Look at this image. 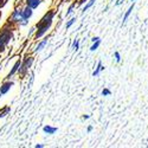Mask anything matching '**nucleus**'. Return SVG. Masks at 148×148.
Returning a JSON list of instances; mask_svg holds the SVG:
<instances>
[{"label":"nucleus","instance_id":"obj_1","mask_svg":"<svg viewBox=\"0 0 148 148\" xmlns=\"http://www.w3.org/2000/svg\"><path fill=\"white\" fill-rule=\"evenodd\" d=\"M56 14V12L53 10L51 11H49L47 13H45V16L37 23V25H36V34H34V38L36 39H39L42 38V37L50 30L51 25H52V23H53V17Z\"/></svg>","mask_w":148,"mask_h":148},{"label":"nucleus","instance_id":"obj_2","mask_svg":"<svg viewBox=\"0 0 148 148\" xmlns=\"http://www.w3.org/2000/svg\"><path fill=\"white\" fill-rule=\"evenodd\" d=\"M12 33H13V30L7 29L6 26L0 31V52H3L5 50L6 45L12 39Z\"/></svg>","mask_w":148,"mask_h":148},{"label":"nucleus","instance_id":"obj_3","mask_svg":"<svg viewBox=\"0 0 148 148\" xmlns=\"http://www.w3.org/2000/svg\"><path fill=\"white\" fill-rule=\"evenodd\" d=\"M33 57H26L24 60H21V64H20V66H19V70H18V75L19 76H25L26 73H27V71L30 70V68L32 66V64H33Z\"/></svg>","mask_w":148,"mask_h":148},{"label":"nucleus","instance_id":"obj_4","mask_svg":"<svg viewBox=\"0 0 148 148\" xmlns=\"http://www.w3.org/2000/svg\"><path fill=\"white\" fill-rule=\"evenodd\" d=\"M14 85V82L13 81H6L1 87H0V97H1L3 95H5V94H7L8 91H10V89L12 88Z\"/></svg>","mask_w":148,"mask_h":148},{"label":"nucleus","instance_id":"obj_5","mask_svg":"<svg viewBox=\"0 0 148 148\" xmlns=\"http://www.w3.org/2000/svg\"><path fill=\"white\" fill-rule=\"evenodd\" d=\"M21 12H23V18L25 19V20H29L31 17H32V14H33V8H31L30 6H25L23 10H21Z\"/></svg>","mask_w":148,"mask_h":148},{"label":"nucleus","instance_id":"obj_6","mask_svg":"<svg viewBox=\"0 0 148 148\" xmlns=\"http://www.w3.org/2000/svg\"><path fill=\"white\" fill-rule=\"evenodd\" d=\"M20 64H21V59L19 58L17 62H16V64L13 65V68H12L11 69V71H10V73H8V75H7V79H10L12 76H13V75H16V73L18 72V70H19V66H20Z\"/></svg>","mask_w":148,"mask_h":148},{"label":"nucleus","instance_id":"obj_7","mask_svg":"<svg viewBox=\"0 0 148 148\" xmlns=\"http://www.w3.org/2000/svg\"><path fill=\"white\" fill-rule=\"evenodd\" d=\"M47 42H49V38L46 37V38H44V39H43L42 42H39V43H38V45H37V46L34 47L33 52H40V51L43 50V49L45 47V45L47 44Z\"/></svg>","mask_w":148,"mask_h":148},{"label":"nucleus","instance_id":"obj_8","mask_svg":"<svg viewBox=\"0 0 148 148\" xmlns=\"http://www.w3.org/2000/svg\"><path fill=\"white\" fill-rule=\"evenodd\" d=\"M25 1H26V5L27 6H30L31 8H37V7H38L43 1H44V0H25Z\"/></svg>","mask_w":148,"mask_h":148},{"label":"nucleus","instance_id":"obj_9","mask_svg":"<svg viewBox=\"0 0 148 148\" xmlns=\"http://www.w3.org/2000/svg\"><path fill=\"white\" fill-rule=\"evenodd\" d=\"M43 132H44L45 134H47V135H53V134L57 132V128H56V127H52V126H50V125H46V126L43 127Z\"/></svg>","mask_w":148,"mask_h":148},{"label":"nucleus","instance_id":"obj_10","mask_svg":"<svg viewBox=\"0 0 148 148\" xmlns=\"http://www.w3.org/2000/svg\"><path fill=\"white\" fill-rule=\"evenodd\" d=\"M134 6H135V3L133 1V4L129 6V8L127 10V12H126V14H125V17H123V20H122V25L123 24H126V21H127V19L129 18V16L132 14V12H133V10H134Z\"/></svg>","mask_w":148,"mask_h":148},{"label":"nucleus","instance_id":"obj_11","mask_svg":"<svg viewBox=\"0 0 148 148\" xmlns=\"http://www.w3.org/2000/svg\"><path fill=\"white\" fill-rule=\"evenodd\" d=\"M10 113H11V107H10V106H5L4 108L0 109V119L7 116Z\"/></svg>","mask_w":148,"mask_h":148},{"label":"nucleus","instance_id":"obj_12","mask_svg":"<svg viewBox=\"0 0 148 148\" xmlns=\"http://www.w3.org/2000/svg\"><path fill=\"white\" fill-rule=\"evenodd\" d=\"M102 70H104V66L102 65V62L100 60V62H98V63H97V66H96V69H95V71L92 72V76H94V77H96V76H98V75H100V72H101Z\"/></svg>","mask_w":148,"mask_h":148},{"label":"nucleus","instance_id":"obj_13","mask_svg":"<svg viewBox=\"0 0 148 148\" xmlns=\"http://www.w3.org/2000/svg\"><path fill=\"white\" fill-rule=\"evenodd\" d=\"M95 1H96V0H89V1L87 3V4H85V6L83 7V10H82V13H85V11H88L94 4H95Z\"/></svg>","mask_w":148,"mask_h":148},{"label":"nucleus","instance_id":"obj_14","mask_svg":"<svg viewBox=\"0 0 148 148\" xmlns=\"http://www.w3.org/2000/svg\"><path fill=\"white\" fill-rule=\"evenodd\" d=\"M100 45H101V39H100V40H97V42H94V43H92V45L90 46V51H91V52L96 51Z\"/></svg>","mask_w":148,"mask_h":148},{"label":"nucleus","instance_id":"obj_15","mask_svg":"<svg viewBox=\"0 0 148 148\" xmlns=\"http://www.w3.org/2000/svg\"><path fill=\"white\" fill-rule=\"evenodd\" d=\"M71 49L73 51H77L78 49H79V40L78 39H75L73 40V43H72V46H71Z\"/></svg>","mask_w":148,"mask_h":148},{"label":"nucleus","instance_id":"obj_16","mask_svg":"<svg viewBox=\"0 0 148 148\" xmlns=\"http://www.w3.org/2000/svg\"><path fill=\"white\" fill-rule=\"evenodd\" d=\"M75 23H76V18H71V19H70V20L66 23V25H65L66 30H68V29H70V27H71V26H72Z\"/></svg>","mask_w":148,"mask_h":148},{"label":"nucleus","instance_id":"obj_17","mask_svg":"<svg viewBox=\"0 0 148 148\" xmlns=\"http://www.w3.org/2000/svg\"><path fill=\"white\" fill-rule=\"evenodd\" d=\"M114 57H115V60L117 62V63H120V62H121V55H120L119 51H115L114 52Z\"/></svg>","mask_w":148,"mask_h":148},{"label":"nucleus","instance_id":"obj_18","mask_svg":"<svg viewBox=\"0 0 148 148\" xmlns=\"http://www.w3.org/2000/svg\"><path fill=\"white\" fill-rule=\"evenodd\" d=\"M110 95H112V91H110L109 89L104 88V89L102 90V96H110Z\"/></svg>","mask_w":148,"mask_h":148},{"label":"nucleus","instance_id":"obj_19","mask_svg":"<svg viewBox=\"0 0 148 148\" xmlns=\"http://www.w3.org/2000/svg\"><path fill=\"white\" fill-rule=\"evenodd\" d=\"M73 7H75V5H71L70 7H69V10H68V12H66V16H69L71 12H72V10H73Z\"/></svg>","mask_w":148,"mask_h":148},{"label":"nucleus","instance_id":"obj_20","mask_svg":"<svg viewBox=\"0 0 148 148\" xmlns=\"http://www.w3.org/2000/svg\"><path fill=\"white\" fill-rule=\"evenodd\" d=\"M101 38H100V37H92V38H91V42L94 43V42H97V40H100Z\"/></svg>","mask_w":148,"mask_h":148},{"label":"nucleus","instance_id":"obj_21","mask_svg":"<svg viewBox=\"0 0 148 148\" xmlns=\"http://www.w3.org/2000/svg\"><path fill=\"white\" fill-rule=\"evenodd\" d=\"M87 132H88V133H91V132H92V126H89L88 129H87Z\"/></svg>","mask_w":148,"mask_h":148},{"label":"nucleus","instance_id":"obj_22","mask_svg":"<svg viewBox=\"0 0 148 148\" xmlns=\"http://www.w3.org/2000/svg\"><path fill=\"white\" fill-rule=\"evenodd\" d=\"M122 3H123V0H117V1H116V5L119 6V5H121Z\"/></svg>","mask_w":148,"mask_h":148},{"label":"nucleus","instance_id":"obj_23","mask_svg":"<svg viewBox=\"0 0 148 148\" xmlns=\"http://www.w3.org/2000/svg\"><path fill=\"white\" fill-rule=\"evenodd\" d=\"M89 117H90L89 115H83V117H82V119H83V120H88Z\"/></svg>","mask_w":148,"mask_h":148},{"label":"nucleus","instance_id":"obj_24","mask_svg":"<svg viewBox=\"0 0 148 148\" xmlns=\"http://www.w3.org/2000/svg\"><path fill=\"white\" fill-rule=\"evenodd\" d=\"M44 146L43 145H36V148H43Z\"/></svg>","mask_w":148,"mask_h":148},{"label":"nucleus","instance_id":"obj_25","mask_svg":"<svg viewBox=\"0 0 148 148\" xmlns=\"http://www.w3.org/2000/svg\"><path fill=\"white\" fill-rule=\"evenodd\" d=\"M84 1H87V0H81V1H79V5H81V4H83Z\"/></svg>","mask_w":148,"mask_h":148},{"label":"nucleus","instance_id":"obj_26","mask_svg":"<svg viewBox=\"0 0 148 148\" xmlns=\"http://www.w3.org/2000/svg\"><path fill=\"white\" fill-rule=\"evenodd\" d=\"M0 18H1V12H0Z\"/></svg>","mask_w":148,"mask_h":148},{"label":"nucleus","instance_id":"obj_27","mask_svg":"<svg viewBox=\"0 0 148 148\" xmlns=\"http://www.w3.org/2000/svg\"><path fill=\"white\" fill-rule=\"evenodd\" d=\"M132 1H135V0H132Z\"/></svg>","mask_w":148,"mask_h":148}]
</instances>
